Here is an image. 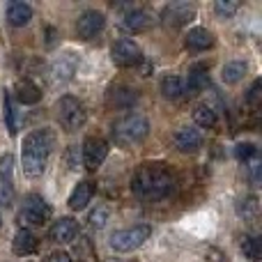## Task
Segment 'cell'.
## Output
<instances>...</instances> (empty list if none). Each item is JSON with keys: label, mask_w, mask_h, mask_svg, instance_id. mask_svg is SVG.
Segmentation results:
<instances>
[{"label": "cell", "mask_w": 262, "mask_h": 262, "mask_svg": "<svg viewBox=\"0 0 262 262\" xmlns=\"http://www.w3.org/2000/svg\"><path fill=\"white\" fill-rule=\"evenodd\" d=\"M175 189V175L166 163H143L131 177V191L143 200H163Z\"/></svg>", "instance_id": "obj_1"}, {"label": "cell", "mask_w": 262, "mask_h": 262, "mask_svg": "<svg viewBox=\"0 0 262 262\" xmlns=\"http://www.w3.org/2000/svg\"><path fill=\"white\" fill-rule=\"evenodd\" d=\"M55 147V134L51 129H37L23 140V172L28 177H41L49 157Z\"/></svg>", "instance_id": "obj_2"}, {"label": "cell", "mask_w": 262, "mask_h": 262, "mask_svg": "<svg viewBox=\"0 0 262 262\" xmlns=\"http://www.w3.org/2000/svg\"><path fill=\"white\" fill-rule=\"evenodd\" d=\"M111 134H113L115 145H120V147H131V145H138L147 138L149 122H147V118L134 113V115H127V118L118 120V122L113 124V129H111Z\"/></svg>", "instance_id": "obj_3"}, {"label": "cell", "mask_w": 262, "mask_h": 262, "mask_svg": "<svg viewBox=\"0 0 262 262\" xmlns=\"http://www.w3.org/2000/svg\"><path fill=\"white\" fill-rule=\"evenodd\" d=\"M152 235V228L149 226H134V228H124L111 235V249L118 251V253H131V251L140 249L145 242Z\"/></svg>", "instance_id": "obj_4"}, {"label": "cell", "mask_w": 262, "mask_h": 262, "mask_svg": "<svg viewBox=\"0 0 262 262\" xmlns=\"http://www.w3.org/2000/svg\"><path fill=\"white\" fill-rule=\"evenodd\" d=\"M58 120L64 131H76L85 124V108L76 97L64 95L58 101Z\"/></svg>", "instance_id": "obj_5"}, {"label": "cell", "mask_w": 262, "mask_h": 262, "mask_svg": "<svg viewBox=\"0 0 262 262\" xmlns=\"http://www.w3.org/2000/svg\"><path fill=\"white\" fill-rule=\"evenodd\" d=\"M49 216H51V207L46 205V200L41 195H37V193L26 195L23 207L18 212L21 226H41V223L49 221Z\"/></svg>", "instance_id": "obj_6"}, {"label": "cell", "mask_w": 262, "mask_h": 262, "mask_svg": "<svg viewBox=\"0 0 262 262\" xmlns=\"http://www.w3.org/2000/svg\"><path fill=\"white\" fill-rule=\"evenodd\" d=\"M111 60H113L118 67H134L143 60L140 55V46L131 39H118L111 46Z\"/></svg>", "instance_id": "obj_7"}, {"label": "cell", "mask_w": 262, "mask_h": 262, "mask_svg": "<svg viewBox=\"0 0 262 262\" xmlns=\"http://www.w3.org/2000/svg\"><path fill=\"white\" fill-rule=\"evenodd\" d=\"M14 203V157H0V205L9 207Z\"/></svg>", "instance_id": "obj_8"}, {"label": "cell", "mask_w": 262, "mask_h": 262, "mask_svg": "<svg viewBox=\"0 0 262 262\" xmlns=\"http://www.w3.org/2000/svg\"><path fill=\"white\" fill-rule=\"evenodd\" d=\"M193 16H195V7L189 3H170V5H166L161 12V21H163V26H168V28L186 26Z\"/></svg>", "instance_id": "obj_9"}, {"label": "cell", "mask_w": 262, "mask_h": 262, "mask_svg": "<svg viewBox=\"0 0 262 262\" xmlns=\"http://www.w3.org/2000/svg\"><path fill=\"white\" fill-rule=\"evenodd\" d=\"M104 26H106L104 14L97 12V9H88L76 21V35L81 37V39H92V37H97L104 30Z\"/></svg>", "instance_id": "obj_10"}, {"label": "cell", "mask_w": 262, "mask_h": 262, "mask_svg": "<svg viewBox=\"0 0 262 262\" xmlns=\"http://www.w3.org/2000/svg\"><path fill=\"white\" fill-rule=\"evenodd\" d=\"M108 157V143L101 138H88L83 143V163L88 170H97Z\"/></svg>", "instance_id": "obj_11"}, {"label": "cell", "mask_w": 262, "mask_h": 262, "mask_svg": "<svg viewBox=\"0 0 262 262\" xmlns=\"http://www.w3.org/2000/svg\"><path fill=\"white\" fill-rule=\"evenodd\" d=\"M78 69V60L74 53H64L60 58H55V62L51 64V81L55 85H62V83H69L74 78Z\"/></svg>", "instance_id": "obj_12"}, {"label": "cell", "mask_w": 262, "mask_h": 262, "mask_svg": "<svg viewBox=\"0 0 262 262\" xmlns=\"http://www.w3.org/2000/svg\"><path fill=\"white\" fill-rule=\"evenodd\" d=\"M136 101H138V95H136V90H131L127 85H113L106 92V104H108V108L124 111V108H131Z\"/></svg>", "instance_id": "obj_13"}, {"label": "cell", "mask_w": 262, "mask_h": 262, "mask_svg": "<svg viewBox=\"0 0 262 262\" xmlns=\"http://www.w3.org/2000/svg\"><path fill=\"white\" fill-rule=\"evenodd\" d=\"M122 28L127 32H143L152 26V14L147 9H140V7H131L127 14L122 16Z\"/></svg>", "instance_id": "obj_14"}, {"label": "cell", "mask_w": 262, "mask_h": 262, "mask_svg": "<svg viewBox=\"0 0 262 262\" xmlns=\"http://www.w3.org/2000/svg\"><path fill=\"white\" fill-rule=\"evenodd\" d=\"M76 232H78V226H76V221L74 219H69V216H64V219H58V221L51 226V239L55 242V244H69V242L76 237Z\"/></svg>", "instance_id": "obj_15"}, {"label": "cell", "mask_w": 262, "mask_h": 262, "mask_svg": "<svg viewBox=\"0 0 262 262\" xmlns=\"http://www.w3.org/2000/svg\"><path fill=\"white\" fill-rule=\"evenodd\" d=\"M175 147L184 154H193L203 147V136L198 134L195 129H189V127H182L180 131L175 134Z\"/></svg>", "instance_id": "obj_16"}, {"label": "cell", "mask_w": 262, "mask_h": 262, "mask_svg": "<svg viewBox=\"0 0 262 262\" xmlns=\"http://www.w3.org/2000/svg\"><path fill=\"white\" fill-rule=\"evenodd\" d=\"M92 195H95V184L92 182H78L76 186H74L72 195H69V209H74V212H81V209L88 207V203L92 200Z\"/></svg>", "instance_id": "obj_17"}, {"label": "cell", "mask_w": 262, "mask_h": 262, "mask_svg": "<svg viewBox=\"0 0 262 262\" xmlns=\"http://www.w3.org/2000/svg\"><path fill=\"white\" fill-rule=\"evenodd\" d=\"M37 246H39V242H37V237L32 235L30 230H18L16 235H14V242H12V249L16 255H30L37 251Z\"/></svg>", "instance_id": "obj_18"}, {"label": "cell", "mask_w": 262, "mask_h": 262, "mask_svg": "<svg viewBox=\"0 0 262 262\" xmlns=\"http://www.w3.org/2000/svg\"><path fill=\"white\" fill-rule=\"evenodd\" d=\"M207 81H209V76H207V64H193L191 67V72H189V83H186V88H184V92H189V95H198L200 90H205L207 88Z\"/></svg>", "instance_id": "obj_19"}, {"label": "cell", "mask_w": 262, "mask_h": 262, "mask_svg": "<svg viewBox=\"0 0 262 262\" xmlns=\"http://www.w3.org/2000/svg\"><path fill=\"white\" fill-rule=\"evenodd\" d=\"M32 18V9L30 5L26 3H9L7 5V21L12 23L14 28H23L28 26Z\"/></svg>", "instance_id": "obj_20"}, {"label": "cell", "mask_w": 262, "mask_h": 262, "mask_svg": "<svg viewBox=\"0 0 262 262\" xmlns=\"http://www.w3.org/2000/svg\"><path fill=\"white\" fill-rule=\"evenodd\" d=\"M212 44H214V35L207 28H193L186 35V49H191V51H205Z\"/></svg>", "instance_id": "obj_21"}, {"label": "cell", "mask_w": 262, "mask_h": 262, "mask_svg": "<svg viewBox=\"0 0 262 262\" xmlns=\"http://www.w3.org/2000/svg\"><path fill=\"white\" fill-rule=\"evenodd\" d=\"M14 90H16V99L21 101V104H37V101L41 99V90L32 81H28V78L18 81Z\"/></svg>", "instance_id": "obj_22"}, {"label": "cell", "mask_w": 262, "mask_h": 262, "mask_svg": "<svg viewBox=\"0 0 262 262\" xmlns=\"http://www.w3.org/2000/svg\"><path fill=\"white\" fill-rule=\"evenodd\" d=\"M246 62H242V60H232V62H228L226 67H223L221 72V78L223 83H228V85H235V83H239L242 78L246 76Z\"/></svg>", "instance_id": "obj_23"}, {"label": "cell", "mask_w": 262, "mask_h": 262, "mask_svg": "<svg viewBox=\"0 0 262 262\" xmlns=\"http://www.w3.org/2000/svg\"><path fill=\"white\" fill-rule=\"evenodd\" d=\"M161 92L166 99H180L182 95H184V81H182L180 76H163L161 81Z\"/></svg>", "instance_id": "obj_24"}, {"label": "cell", "mask_w": 262, "mask_h": 262, "mask_svg": "<svg viewBox=\"0 0 262 262\" xmlns=\"http://www.w3.org/2000/svg\"><path fill=\"white\" fill-rule=\"evenodd\" d=\"M5 120H7V127H9V134H16L18 127H21V113L16 111V104H14L12 95L5 92Z\"/></svg>", "instance_id": "obj_25"}, {"label": "cell", "mask_w": 262, "mask_h": 262, "mask_svg": "<svg viewBox=\"0 0 262 262\" xmlns=\"http://www.w3.org/2000/svg\"><path fill=\"white\" fill-rule=\"evenodd\" d=\"M242 251H244V258L258 262L262 258V242L253 235H244L242 237Z\"/></svg>", "instance_id": "obj_26"}, {"label": "cell", "mask_w": 262, "mask_h": 262, "mask_svg": "<svg viewBox=\"0 0 262 262\" xmlns=\"http://www.w3.org/2000/svg\"><path fill=\"white\" fill-rule=\"evenodd\" d=\"M193 120H195V124H200V127H205V129L216 127V113H214L209 106H198V108L193 111Z\"/></svg>", "instance_id": "obj_27"}, {"label": "cell", "mask_w": 262, "mask_h": 262, "mask_svg": "<svg viewBox=\"0 0 262 262\" xmlns=\"http://www.w3.org/2000/svg\"><path fill=\"white\" fill-rule=\"evenodd\" d=\"M235 154H237V159H239V161H251V159L253 157H258V147H255L253 143H239L235 147Z\"/></svg>", "instance_id": "obj_28"}, {"label": "cell", "mask_w": 262, "mask_h": 262, "mask_svg": "<svg viewBox=\"0 0 262 262\" xmlns=\"http://www.w3.org/2000/svg\"><path fill=\"white\" fill-rule=\"evenodd\" d=\"M237 7H239V5H237L235 0H216V5H214V9H216V14L221 18H230L232 14L237 12Z\"/></svg>", "instance_id": "obj_29"}, {"label": "cell", "mask_w": 262, "mask_h": 262, "mask_svg": "<svg viewBox=\"0 0 262 262\" xmlns=\"http://www.w3.org/2000/svg\"><path fill=\"white\" fill-rule=\"evenodd\" d=\"M239 212L244 214L249 221H255V216H258V200H255V198H246L244 205L239 207Z\"/></svg>", "instance_id": "obj_30"}, {"label": "cell", "mask_w": 262, "mask_h": 262, "mask_svg": "<svg viewBox=\"0 0 262 262\" xmlns=\"http://www.w3.org/2000/svg\"><path fill=\"white\" fill-rule=\"evenodd\" d=\"M106 221H108V209L106 207H99L90 214V226L92 228H104Z\"/></svg>", "instance_id": "obj_31"}, {"label": "cell", "mask_w": 262, "mask_h": 262, "mask_svg": "<svg viewBox=\"0 0 262 262\" xmlns=\"http://www.w3.org/2000/svg\"><path fill=\"white\" fill-rule=\"evenodd\" d=\"M246 163H249L251 182H253V184H258V182H260V159H258V157H253L251 161H246Z\"/></svg>", "instance_id": "obj_32"}, {"label": "cell", "mask_w": 262, "mask_h": 262, "mask_svg": "<svg viewBox=\"0 0 262 262\" xmlns=\"http://www.w3.org/2000/svg\"><path fill=\"white\" fill-rule=\"evenodd\" d=\"M260 85H262L260 81H255L253 85H251L249 95H246V101H249V104H255V101H258V97H260Z\"/></svg>", "instance_id": "obj_33"}, {"label": "cell", "mask_w": 262, "mask_h": 262, "mask_svg": "<svg viewBox=\"0 0 262 262\" xmlns=\"http://www.w3.org/2000/svg\"><path fill=\"white\" fill-rule=\"evenodd\" d=\"M46 262H72V260H69V255H67V253L58 251V253H51V255H49V260H46Z\"/></svg>", "instance_id": "obj_34"}]
</instances>
